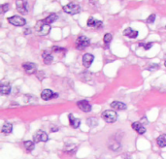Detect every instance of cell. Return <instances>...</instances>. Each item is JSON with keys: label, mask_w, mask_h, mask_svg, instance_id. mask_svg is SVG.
<instances>
[{"label": "cell", "mask_w": 166, "mask_h": 159, "mask_svg": "<svg viewBox=\"0 0 166 159\" xmlns=\"http://www.w3.org/2000/svg\"><path fill=\"white\" fill-rule=\"evenodd\" d=\"M16 6H17L18 12L25 15L28 13V3L26 0H17L16 1Z\"/></svg>", "instance_id": "6"}, {"label": "cell", "mask_w": 166, "mask_h": 159, "mask_svg": "<svg viewBox=\"0 0 166 159\" xmlns=\"http://www.w3.org/2000/svg\"><path fill=\"white\" fill-rule=\"evenodd\" d=\"M157 145H158L160 147H166V134L160 135V136L157 138Z\"/></svg>", "instance_id": "18"}, {"label": "cell", "mask_w": 166, "mask_h": 159, "mask_svg": "<svg viewBox=\"0 0 166 159\" xmlns=\"http://www.w3.org/2000/svg\"><path fill=\"white\" fill-rule=\"evenodd\" d=\"M164 65H165V67H166V61L164 62Z\"/></svg>", "instance_id": "31"}, {"label": "cell", "mask_w": 166, "mask_h": 159, "mask_svg": "<svg viewBox=\"0 0 166 159\" xmlns=\"http://www.w3.org/2000/svg\"><path fill=\"white\" fill-rule=\"evenodd\" d=\"M49 140V136L45 131L39 130L33 135V142L34 143H40V142H47Z\"/></svg>", "instance_id": "7"}, {"label": "cell", "mask_w": 166, "mask_h": 159, "mask_svg": "<svg viewBox=\"0 0 166 159\" xmlns=\"http://www.w3.org/2000/svg\"><path fill=\"white\" fill-rule=\"evenodd\" d=\"M57 130H58L57 127H52V128H51V131L52 132H56Z\"/></svg>", "instance_id": "30"}, {"label": "cell", "mask_w": 166, "mask_h": 159, "mask_svg": "<svg viewBox=\"0 0 166 159\" xmlns=\"http://www.w3.org/2000/svg\"><path fill=\"white\" fill-rule=\"evenodd\" d=\"M52 51H56V52H58V51H64L65 50L62 49V48H60V47H56V46H55V47H52Z\"/></svg>", "instance_id": "28"}, {"label": "cell", "mask_w": 166, "mask_h": 159, "mask_svg": "<svg viewBox=\"0 0 166 159\" xmlns=\"http://www.w3.org/2000/svg\"><path fill=\"white\" fill-rule=\"evenodd\" d=\"M131 126H132V128L134 129L138 134H144L146 132L145 126H144L141 122H138V121H136V122H133Z\"/></svg>", "instance_id": "12"}, {"label": "cell", "mask_w": 166, "mask_h": 159, "mask_svg": "<svg viewBox=\"0 0 166 159\" xmlns=\"http://www.w3.org/2000/svg\"><path fill=\"white\" fill-rule=\"evenodd\" d=\"M87 123H88V125L89 127H95L96 125L98 124V121H97V119H96V118H88V119Z\"/></svg>", "instance_id": "23"}, {"label": "cell", "mask_w": 166, "mask_h": 159, "mask_svg": "<svg viewBox=\"0 0 166 159\" xmlns=\"http://www.w3.org/2000/svg\"><path fill=\"white\" fill-rule=\"evenodd\" d=\"M56 97H58V94L53 93L51 89H44L41 93V98L43 100H45V101H49V100L56 98Z\"/></svg>", "instance_id": "8"}, {"label": "cell", "mask_w": 166, "mask_h": 159, "mask_svg": "<svg viewBox=\"0 0 166 159\" xmlns=\"http://www.w3.org/2000/svg\"><path fill=\"white\" fill-rule=\"evenodd\" d=\"M8 22L14 26H24L26 24V20L20 16H12L8 19Z\"/></svg>", "instance_id": "5"}, {"label": "cell", "mask_w": 166, "mask_h": 159, "mask_svg": "<svg viewBox=\"0 0 166 159\" xmlns=\"http://www.w3.org/2000/svg\"><path fill=\"white\" fill-rule=\"evenodd\" d=\"M9 4L8 3H5V4H3L2 6H1V13L2 14H4V13H6L7 11H9Z\"/></svg>", "instance_id": "27"}, {"label": "cell", "mask_w": 166, "mask_h": 159, "mask_svg": "<svg viewBox=\"0 0 166 159\" xmlns=\"http://www.w3.org/2000/svg\"><path fill=\"white\" fill-rule=\"evenodd\" d=\"M90 44V41L88 37H85L84 35L79 36L76 40V49L78 50H84L87 47H88Z\"/></svg>", "instance_id": "4"}, {"label": "cell", "mask_w": 166, "mask_h": 159, "mask_svg": "<svg viewBox=\"0 0 166 159\" xmlns=\"http://www.w3.org/2000/svg\"><path fill=\"white\" fill-rule=\"evenodd\" d=\"M139 47L144 48V50L148 51L153 47V43H141V44H139Z\"/></svg>", "instance_id": "25"}, {"label": "cell", "mask_w": 166, "mask_h": 159, "mask_svg": "<svg viewBox=\"0 0 166 159\" xmlns=\"http://www.w3.org/2000/svg\"><path fill=\"white\" fill-rule=\"evenodd\" d=\"M63 11L69 15H77L81 12V6L78 3L71 2L63 6Z\"/></svg>", "instance_id": "2"}, {"label": "cell", "mask_w": 166, "mask_h": 159, "mask_svg": "<svg viewBox=\"0 0 166 159\" xmlns=\"http://www.w3.org/2000/svg\"><path fill=\"white\" fill-rule=\"evenodd\" d=\"M124 35L129 37V38L135 39V38H137V36H138V31L132 29L130 27H127L126 29L124 30Z\"/></svg>", "instance_id": "15"}, {"label": "cell", "mask_w": 166, "mask_h": 159, "mask_svg": "<svg viewBox=\"0 0 166 159\" xmlns=\"http://www.w3.org/2000/svg\"><path fill=\"white\" fill-rule=\"evenodd\" d=\"M94 60V56L92 54H85L83 55V65L85 68H88L92 65V63Z\"/></svg>", "instance_id": "10"}, {"label": "cell", "mask_w": 166, "mask_h": 159, "mask_svg": "<svg viewBox=\"0 0 166 159\" xmlns=\"http://www.w3.org/2000/svg\"><path fill=\"white\" fill-rule=\"evenodd\" d=\"M77 105L80 108V110L85 113H89L90 111H92V105L89 104L88 100H81V101H79L77 103Z\"/></svg>", "instance_id": "9"}, {"label": "cell", "mask_w": 166, "mask_h": 159, "mask_svg": "<svg viewBox=\"0 0 166 159\" xmlns=\"http://www.w3.org/2000/svg\"><path fill=\"white\" fill-rule=\"evenodd\" d=\"M112 39H113V36H112V34L107 33V34H105V35H104L103 40H104V43H105L106 45H109V44L111 43Z\"/></svg>", "instance_id": "24"}, {"label": "cell", "mask_w": 166, "mask_h": 159, "mask_svg": "<svg viewBox=\"0 0 166 159\" xmlns=\"http://www.w3.org/2000/svg\"><path fill=\"white\" fill-rule=\"evenodd\" d=\"M87 24H88V26H89V27L98 28V27H100V26H102V22H100V20H96L92 17H90L88 19Z\"/></svg>", "instance_id": "14"}, {"label": "cell", "mask_w": 166, "mask_h": 159, "mask_svg": "<svg viewBox=\"0 0 166 159\" xmlns=\"http://www.w3.org/2000/svg\"><path fill=\"white\" fill-rule=\"evenodd\" d=\"M12 129H13V125L11 123H9V122H6L3 125L1 131H2V133H4V134H10L11 132H12Z\"/></svg>", "instance_id": "20"}, {"label": "cell", "mask_w": 166, "mask_h": 159, "mask_svg": "<svg viewBox=\"0 0 166 159\" xmlns=\"http://www.w3.org/2000/svg\"><path fill=\"white\" fill-rule=\"evenodd\" d=\"M111 108L117 110V111H124L126 109V105L122 102H120V101H114V102L111 103Z\"/></svg>", "instance_id": "16"}, {"label": "cell", "mask_w": 166, "mask_h": 159, "mask_svg": "<svg viewBox=\"0 0 166 159\" xmlns=\"http://www.w3.org/2000/svg\"><path fill=\"white\" fill-rule=\"evenodd\" d=\"M23 67L24 69V71L27 74H34L37 70L36 65L32 62H25L23 64Z\"/></svg>", "instance_id": "11"}, {"label": "cell", "mask_w": 166, "mask_h": 159, "mask_svg": "<svg viewBox=\"0 0 166 159\" xmlns=\"http://www.w3.org/2000/svg\"><path fill=\"white\" fill-rule=\"evenodd\" d=\"M35 143L34 142H31V141H26L24 142V147H25V150L27 151H32L34 150L35 147Z\"/></svg>", "instance_id": "22"}, {"label": "cell", "mask_w": 166, "mask_h": 159, "mask_svg": "<svg viewBox=\"0 0 166 159\" xmlns=\"http://www.w3.org/2000/svg\"><path fill=\"white\" fill-rule=\"evenodd\" d=\"M23 33H24V35H27V34H30L31 33V29L30 28H26L24 31H23Z\"/></svg>", "instance_id": "29"}, {"label": "cell", "mask_w": 166, "mask_h": 159, "mask_svg": "<svg viewBox=\"0 0 166 159\" xmlns=\"http://www.w3.org/2000/svg\"><path fill=\"white\" fill-rule=\"evenodd\" d=\"M0 92L2 95H9L11 92V87L10 84H2L0 87Z\"/></svg>", "instance_id": "19"}, {"label": "cell", "mask_w": 166, "mask_h": 159, "mask_svg": "<svg viewBox=\"0 0 166 159\" xmlns=\"http://www.w3.org/2000/svg\"><path fill=\"white\" fill-rule=\"evenodd\" d=\"M43 60H44L45 64L50 65V64H52V62L53 60V57L52 55L48 54V52H44V54H43Z\"/></svg>", "instance_id": "17"}, {"label": "cell", "mask_w": 166, "mask_h": 159, "mask_svg": "<svg viewBox=\"0 0 166 159\" xmlns=\"http://www.w3.org/2000/svg\"><path fill=\"white\" fill-rule=\"evenodd\" d=\"M68 118H69V122H70V125H71L72 128L76 129L80 125H81V120L78 119V118H75L72 114L68 115Z\"/></svg>", "instance_id": "13"}, {"label": "cell", "mask_w": 166, "mask_h": 159, "mask_svg": "<svg viewBox=\"0 0 166 159\" xmlns=\"http://www.w3.org/2000/svg\"><path fill=\"white\" fill-rule=\"evenodd\" d=\"M156 18H157V16L154 15V14H152L150 17H148V19H146V22L148 23H154V20H156Z\"/></svg>", "instance_id": "26"}, {"label": "cell", "mask_w": 166, "mask_h": 159, "mask_svg": "<svg viewBox=\"0 0 166 159\" xmlns=\"http://www.w3.org/2000/svg\"><path fill=\"white\" fill-rule=\"evenodd\" d=\"M57 19H58V16L56 14H51L49 17H47L44 20H45V23H47L48 24H51L52 23H55Z\"/></svg>", "instance_id": "21"}, {"label": "cell", "mask_w": 166, "mask_h": 159, "mask_svg": "<svg viewBox=\"0 0 166 159\" xmlns=\"http://www.w3.org/2000/svg\"><path fill=\"white\" fill-rule=\"evenodd\" d=\"M102 118L108 123H114L115 121H117V115L115 111H112V110H107L105 112L102 113Z\"/></svg>", "instance_id": "3"}, {"label": "cell", "mask_w": 166, "mask_h": 159, "mask_svg": "<svg viewBox=\"0 0 166 159\" xmlns=\"http://www.w3.org/2000/svg\"><path fill=\"white\" fill-rule=\"evenodd\" d=\"M35 30L36 32L38 33L41 36H45L48 35L51 31V25L48 24L47 23H45V20H39L35 24Z\"/></svg>", "instance_id": "1"}]
</instances>
